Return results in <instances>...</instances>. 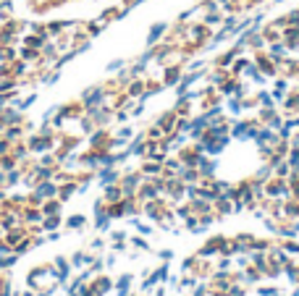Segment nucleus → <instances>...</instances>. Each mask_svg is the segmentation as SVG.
Here are the masks:
<instances>
[{
    "label": "nucleus",
    "mask_w": 299,
    "mask_h": 296,
    "mask_svg": "<svg viewBox=\"0 0 299 296\" xmlns=\"http://www.w3.org/2000/svg\"><path fill=\"white\" fill-rule=\"evenodd\" d=\"M105 100H108V89L105 87H92V89H87V92L82 94V102H84V108H87V110L105 105Z\"/></svg>",
    "instance_id": "1"
},
{
    "label": "nucleus",
    "mask_w": 299,
    "mask_h": 296,
    "mask_svg": "<svg viewBox=\"0 0 299 296\" xmlns=\"http://www.w3.org/2000/svg\"><path fill=\"white\" fill-rule=\"evenodd\" d=\"M166 31H168V24H166V21H158V24H155V27L150 29V34H147V45H150V47H155Z\"/></svg>",
    "instance_id": "2"
},
{
    "label": "nucleus",
    "mask_w": 299,
    "mask_h": 296,
    "mask_svg": "<svg viewBox=\"0 0 299 296\" xmlns=\"http://www.w3.org/2000/svg\"><path fill=\"white\" fill-rule=\"evenodd\" d=\"M58 194V184H53V181H40V186H37V194H34V202L37 199H42V197H55Z\"/></svg>",
    "instance_id": "3"
},
{
    "label": "nucleus",
    "mask_w": 299,
    "mask_h": 296,
    "mask_svg": "<svg viewBox=\"0 0 299 296\" xmlns=\"http://www.w3.org/2000/svg\"><path fill=\"white\" fill-rule=\"evenodd\" d=\"M179 81H181V66L166 68V74H163V84H166V87H176Z\"/></svg>",
    "instance_id": "4"
},
{
    "label": "nucleus",
    "mask_w": 299,
    "mask_h": 296,
    "mask_svg": "<svg viewBox=\"0 0 299 296\" xmlns=\"http://www.w3.org/2000/svg\"><path fill=\"white\" fill-rule=\"evenodd\" d=\"M283 110L289 113V115H297L299 113V92L294 94V92H289L283 97Z\"/></svg>",
    "instance_id": "5"
},
{
    "label": "nucleus",
    "mask_w": 299,
    "mask_h": 296,
    "mask_svg": "<svg viewBox=\"0 0 299 296\" xmlns=\"http://www.w3.org/2000/svg\"><path fill=\"white\" fill-rule=\"evenodd\" d=\"M273 100H276V102H281L283 97H286V94H289V81H286V79H276V84H273Z\"/></svg>",
    "instance_id": "6"
},
{
    "label": "nucleus",
    "mask_w": 299,
    "mask_h": 296,
    "mask_svg": "<svg viewBox=\"0 0 299 296\" xmlns=\"http://www.w3.org/2000/svg\"><path fill=\"white\" fill-rule=\"evenodd\" d=\"M145 89H147V81H129V97H145Z\"/></svg>",
    "instance_id": "7"
},
{
    "label": "nucleus",
    "mask_w": 299,
    "mask_h": 296,
    "mask_svg": "<svg viewBox=\"0 0 299 296\" xmlns=\"http://www.w3.org/2000/svg\"><path fill=\"white\" fill-rule=\"evenodd\" d=\"M255 102H257L260 108H276V100H273L270 92H257L255 94Z\"/></svg>",
    "instance_id": "8"
},
{
    "label": "nucleus",
    "mask_w": 299,
    "mask_h": 296,
    "mask_svg": "<svg viewBox=\"0 0 299 296\" xmlns=\"http://www.w3.org/2000/svg\"><path fill=\"white\" fill-rule=\"evenodd\" d=\"M84 220H87L84 215H74V218H68V220H66V226H68V228H79Z\"/></svg>",
    "instance_id": "9"
},
{
    "label": "nucleus",
    "mask_w": 299,
    "mask_h": 296,
    "mask_svg": "<svg viewBox=\"0 0 299 296\" xmlns=\"http://www.w3.org/2000/svg\"><path fill=\"white\" fill-rule=\"evenodd\" d=\"M42 212H45V215H55V212H58V202H55V199H50L48 204H42Z\"/></svg>",
    "instance_id": "10"
},
{
    "label": "nucleus",
    "mask_w": 299,
    "mask_h": 296,
    "mask_svg": "<svg viewBox=\"0 0 299 296\" xmlns=\"http://www.w3.org/2000/svg\"><path fill=\"white\" fill-rule=\"evenodd\" d=\"M102 24H105V21H97V24H89V27H87V37H95V34H100V29H102Z\"/></svg>",
    "instance_id": "11"
},
{
    "label": "nucleus",
    "mask_w": 299,
    "mask_h": 296,
    "mask_svg": "<svg viewBox=\"0 0 299 296\" xmlns=\"http://www.w3.org/2000/svg\"><path fill=\"white\" fill-rule=\"evenodd\" d=\"M129 283H132V278H129V275H123V278L118 280V291H121V296H126V286Z\"/></svg>",
    "instance_id": "12"
},
{
    "label": "nucleus",
    "mask_w": 299,
    "mask_h": 296,
    "mask_svg": "<svg viewBox=\"0 0 299 296\" xmlns=\"http://www.w3.org/2000/svg\"><path fill=\"white\" fill-rule=\"evenodd\" d=\"M116 137H118V139H123V141H126V139H132V126H123L121 131L116 134Z\"/></svg>",
    "instance_id": "13"
},
{
    "label": "nucleus",
    "mask_w": 299,
    "mask_h": 296,
    "mask_svg": "<svg viewBox=\"0 0 299 296\" xmlns=\"http://www.w3.org/2000/svg\"><path fill=\"white\" fill-rule=\"evenodd\" d=\"M121 68H123V61H121V58H118V61H113V63L108 66V71H121Z\"/></svg>",
    "instance_id": "14"
},
{
    "label": "nucleus",
    "mask_w": 299,
    "mask_h": 296,
    "mask_svg": "<svg viewBox=\"0 0 299 296\" xmlns=\"http://www.w3.org/2000/svg\"><path fill=\"white\" fill-rule=\"evenodd\" d=\"M58 226V220H55V218H50V220H45V228H55Z\"/></svg>",
    "instance_id": "15"
},
{
    "label": "nucleus",
    "mask_w": 299,
    "mask_h": 296,
    "mask_svg": "<svg viewBox=\"0 0 299 296\" xmlns=\"http://www.w3.org/2000/svg\"><path fill=\"white\" fill-rule=\"evenodd\" d=\"M242 3H244V8H252V5H257L260 0H242Z\"/></svg>",
    "instance_id": "16"
},
{
    "label": "nucleus",
    "mask_w": 299,
    "mask_h": 296,
    "mask_svg": "<svg viewBox=\"0 0 299 296\" xmlns=\"http://www.w3.org/2000/svg\"><path fill=\"white\" fill-rule=\"evenodd\" d=\"M294 76H297V79H299V63H297V71H294Z\"/></svg>",
    "instance_id": "17"
},
{
    "label": "nucleus",
    "mask_w": 299,
    "mask_h": 296,
    "mask_svg": "<svg viewBox=\"0 0 299 296\" xmlns=\"http://www.w3.org/2000/svg\"><path fill=\"white\" fill-rule=\"evenodd\" d=\"M216 3H218V5H223V3H229V0H216Z\"/></svg>",
    "instance_id": "18"
}]
</instances>
